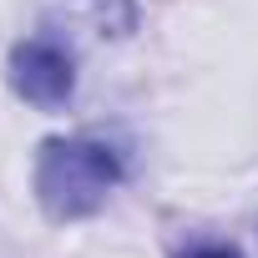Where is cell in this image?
<instances>
[{"mask_svg": "<svg viewBox=\"0 0 258 258\" xmlns=\"http://www.w3.org/2000/svg\"><path fill=\"white\" fill-rule=\"evenodd\" d=\"M101 6H106V0H101Z\"/></svg>", "mask_w": 258, "mask_h": 258, "instance_id": "cell-4", "label": "cell"}, {"mask_svg": "<svg viewBox=\"0 0 258 258\" xmlns=\"http://www.w3.org/2000/svg\"><path fill=\"white\" fill-rule=\"evenodd\" d=\"M121 182V152L96 137H51L36 152V198L51 223L91 218Z\"/></svg>", "mask_w": 258, "mask_h": 258, "instance_id": "cell-1", "label": "cell"}, {"mask_svg": "<svg viewBox=\"0 0 258 258\" xmlns=\"http://www.w3.org/2000/svg\"><path fill=\"white\" fill-rule=\"evenodd\" d=\"M182 258H238L233 248H223V243H198V248H187Z\"/></svg>", "mask_w": 258, "mask_h": 258, "instance_id": "cell-3", "label": "cell"}, {"mask_svg": "<svg viewBox=\"0 0 258 258\" xmlns=\"http://www.w3.org/2000/svg\"><path fill=\"white\" fill-rule=\"evenodd\" d=\"M11 86H16V96H26L31 106H66L71 101V91H76V66H71V56L56 46V41H46V36H31V41H21L16 51H11Z\"/></svg>", "mask_w": 258, "mask_h": 258, "instance_id": "cell-2", "label": "cell"}]
</instances>
